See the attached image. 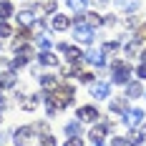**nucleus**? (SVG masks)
<instances>
[{"label": "nucleus", "mask_w": 146, "mask_h": 146, "mask_svg": "<svg viewBox=\"0 0 146 146\" xmlns=\"http://www.w3.org/2000/svg\"><path fill=\"white\" fill-rule=\"evenodd\" d=\"M73 38L81 45H91L96 40V33H93V28H91L88 23H83V15L73 18Z\"/></svg>", "instance_id": "obj_1"}, {"label": "nucleus", "mask_w": 146, "mask_h": 146, "mask_svg": "<svg viewBox=\"0 0 146 146\" xmlns=\"http://www.w3.org/2000/svg\"><path fill=\"white\" fill-rule=\"evenodd\" d=\"M129 81H131V66L126 60H113V66H111V83L126 86Z\"/></svg>", "instance_id": "obj_2"}, {"label": "nucleus", "mask_w": 146, "mask_h": 146, "mask_svg": "<svg viewBox=\"0 0 146 146\" xmlns=\"http://www.w3.org/2000/svg\"><path fill=\"white\" fill-rule=\"evenodd\" d=\"M45 101H56V108H66L73 103V88L71 86H56L50 91V96H45Z\"/></svg>", "instance_id": "obj_3"}, {"label": "nucleus", "mask_w": 146, "mask_h": 146, "mask_svg": "<svg viewBox=\"0 0 146 146\" xmlns=\"http://www.w3.org/2000/svg\"><path fill=\"white\" fill-rule=\"evenodd\" d=\"M121 123H123L126 129H139V126L144 123V111H141V108H126V111L121 113Z\"/></svg>", "instance_id": "obj_4"}, {"label": "nucleus", "mask_w": 146, "mask_h": 146, "mask_svg": "<svg viewBox=\"0 0 146 146\" xmlns=\"http://www.w3.org/2000/svg\"><path fill=\"white\" fill-rule=\"evenodd\" d=\"M76 118L81 121V123H96L101 113H98V108L96 106H81L78 111H76Z\"/></svg>", "instance_id": "obj_5"}, {"label": "nucleus", "mask_w": 146, "mask_h": 146, "mask_svg": "<svg viewBox=\"0 0 146 146\" xmlns=\"http://www.w3.org/2000/svg\"><path fill=\"white\" fill-rule=\"evenodd\" d=\"M30 136H33V126H20L13 131V144L15 146H28Z\"/></svg>", "instance_id": "obj_6"}, {"label": "nucleus", "mask_w": 146, "mask_h": 146, "mask_svg": "<svg viewBox=\"0 0 146 146\" xmlns=\"http://www.w3.org/2000/svg\"><path fill=\"white\" fill-rule=\"evenodd\" d=\"M71 25H73V18H68V15H63V13H56V15H53V20H50V28L58 30V33L68 30Z\"/></svg>", "instance_id": "obj_7"}, {"label": "nucleus", "mask_w": 146, "mask_h": 146, "mask_svg": "<svg viewBox=\"0 0 146 146\" xmlns=\"http://www.w3.org/2000/svg\"><path fill=\"white\" fill-rule=\"evenodd\" d=\"M35 10H38L35 5H30V8H25V10H20V13H18V23H20L23 28H30V25L38 20V18H35Z\"/></svg>", "instance_id": "obj_8"}, {"label": "nucleus", "mask_w": 146, "mask_h": 146, "mask_svg": "<svg viewBox=\"0 0 146 146\" xmlns=\"http://www.w3.org/2000/svg\"><path fill=\"white\" fill-rule=\"evenodd\" d=\"M91 96L98 101L111 98V83H91Z\"/></svg>", "instance_id": "obj_9"}, {"label": "nucleus", "mask_w": 146, "mask_h": 146, "mask_svg": "<svg viewBox=\"0 0 146 146\" xmlns=\"http://www.w3.org/2000/svg\"><path fill=\"white\" fill-rule=\"evenodd\" d=\"M113 131V126L111 123H98V126H93L91 129V133H88V139L91 141H101V139H106V133Z\"/></svg>", "instance_id": "obj_10"}, {"label": "nucleus", "mask_w": 146, "mask_h": 146, "mask_svg": "<svg viewBox=\"0 0 146 146\" xmlns=\"http://www.w3.org/2000/svg\"><path fill=\"white\" fill-rule=\"evenodd\" d=\"M86 63L103 68V66H106V53H103V50H88L86 53Z\"/></svg>", "instance_id": "obj_11"}, {"label": "nucleus", "mask_w": 146, "mask_h": 146, "mask_svg": "<svg viewBox=\"0 0 146 146\" xmlns=\"http://www.w3.org/2000/svg\"><path fill=\"white\" fill-rule=\"evenodd\" d=\"M63 56L68 58V63L76 66V63L83 60V50H81V48H73V45H66V48H63Z\"/></svg>", "instance_id": "obj_12"}, {"label": "nucleus", "mask_w": 146, "mask_h": 146, "mask_svg": "<svg viewBox=\"0 0 146 146\" xmlns=\"http://www.w3.org/2000/svg\"><path fill=\"white\" fill-rule=\"evenodd\" d=\"M113 5L118 10H123V13H133V10L141 8V0H113Z\"/></svg>", "instance_id": "obj_13"}, {"label": "nucleus", "mask_w": 146, "mask_h": 146, "mask_svg": "<svg viewBox=\"0 0 146 146\" xmlns=\"http://www.w3.org/2000/svg\"><path fill=\"white\" fill-rule=\"evenodd\" d=\"M139 96H144V86L139 81H129L126 83V98H139Z\"/></svg>", "instance_id": "obj_14"}, {"label": "nucleus", "mask_w": 146, "mask_h": 146, "mask_svg": "<svg viewBox=\"0 0 146 146\" xmlns=\"http://www.w3.org/2000/svg\"><path fill=\"white\" fill-rule=\"evenodd\" d=\"M129 146H144V141H146V133L141 131V129H131V133H129Z\"/></svg>", "instance_id": "obj_15"}, {"label": "nucleus", "mask_w": 146, "mask_h": 146, "mask_svg": "<svg viewBox=\"0 0 146 146\" xmlns=\"http://www.w3.org/2000/svg\"><path fill=\"white\" fill-rule=\"evenodd\" d=\"M63 131H66V136H81V131H83V123L76 118V121H68L66 126H63Z\"/></svg>", "instance_id": "obj_16"}, {"label": "nucleus", "mask_w": 146, "mask_h": 146, "mask_svg": "<svg viewBox=\"0 0 146 146\" xmlns=\"http://www.w3.org/2000/svg\"><path fill=\"white\" fill-rule=\"evenodd\" d=\"M38 63H40V66H58V58H56L50 50H40V53H38Z\"/></svg>", "instance_id": "obj_17"}, {"label": "nucleus", "mask_w": 146, "mask_h": 146, "mask_svg": "<svg viewBox=\"0 0 146 146\" xmlns=\"http://www.w3.org/2000/svg\"><path fill=\"white\" fill-rule=\"evenodd\" d=\"M30 63V50H23V53H18L10 63V68H23V66H28Z\"/></svg>", "instance_id": "obj_18"}, {"label": "nucleus", "mask_w": 146, "mask_h": 146, "mask_svg": "<svg viewBox=\"0 0 146 146\" xmlns=\"http://www.w3.org/2000/svg\"><path fill=\"white\" fill-rule=\"evenodd\" d=\"M108 108L113 111V113H123L129 106H126V96L123 98H111V103H108Z\"/></svg>", "instance_id": "obj_19"}, {"label": "nucleus", "mask_w": 146, "mask_h": 146, "mask_svg": "<svg viewBox=\"0 0 146 146\" xmlns=\"http://www.w3.org/2000/svg\"><path fill=\"white\" fill-rule=\"evenodd\" d=\"M13 13H15L13 3H10V0H0V20H8Z\"/></svg>", "instance_id": "obj_20"}, {"label": "nucleus", "mask_w": 146, "mask_h": 146, "mask_svg": "<svg viewBox=\"0 0 146 146\" xmlns=\"http://www.w3.org/2000/svg\"><path fill=\"white\" fill-rule=\"evenodd\" d=\"M40 86H43L45 91H53V88L58 86V78L50 76V73H45V76H40Z\"/></svg>", "instance_id": "obj_21"}, {"label": "nucleus", "mask_w": 146, "mask_h": 146, "mask_svg": "<svg viewBox=\"0 0 146 146\" xmlns=\"http://www.w3.org/2000/svg\"><path fill=\"white\" fill-rule=\"evenodd\" d=\"M40 10H43L45 15H56V10H58V0H43V3H40Z\"/></svg>", "instance_id": "obj_22"}, {"label": "nucleus", "mask_w": 146, "mask_h": 146, "mask_svg": "<svg viewBox=\"0 0 146 146\" xmlns=\"http://www.w3.org/2000/svg\"><path fill=\"white\" fill-rule=\"evenodd\" d=\"M83 23H88L91 28H96V25H103V18L98 13H86L83 15Z\"/></svg>", "instance_id": "obj_23"}, {"label": "nucleus", "mask_w": 146, "mask_h": 146, "mask_svg": "<svg viewBox=\"0 0 146 146\" xmlns=\"http://www.w3.org/2000/svg\"><path fill=\"white\" fill-rule=\"evenodd\" d=\"M66 3H68V8L76 10V13H86V8H88V0H66Z\"/></svg>", "instance_id": "obj_24"}, {"label": "nucleus", "mask_w": 146, "mask_h": 146, "mask_svg": "<svg viewBox=\"0 0 146 146\" xmlns=\"http://www.w3.org/2000/svg\"><path fill=\"white\" fill-rule=\"evenodd\" d=\"M0 83H3V88H13L15 83H18V78H15V73L10 71V73H3V76H0Z\"/></svg>", "instance_id": "obj_25"}, {"label": "nucleus", "mask_w": 146, "mask_h": 146, "mask_svg": "<svg viewBox=\"0 0 146 146\" xmlns=\"http://www.w3.org/2000/svg\"><path fill=\"white\" fill-rule=\"evenodd\" d=\"M10 35H13V28H10V23H8V20H0V40L10 38Z\"/></svg>", "instance_id": "obj_26"}, {"label": "nucleus", "mask_w": 146, "mask_h": 146, "mask_svg": "<svg viewBox=\"0 0 146 146\" xmlns=\"http://www.w3.org/2000/svg\"><path fill=\"white\" fill-rule=\"evenodd\" d=\"M30 33H33V35H38V38L45 35V23H43V20H35V23L30 25Z\"/></svg>", "instance_id": "obj_27"}, {"label": "nucleus", "mask_w": 146, "mask_h": 146, "mask_svg": "<svg viewBox=\"0 0 146 146\" xmlns=\"http://www.w3.org/2000/svg\"><path fill=\"white\" fill-rule=\"evenodd\" d=\"M38 48H40V50H50V48H53V40H50V35H48V33L38 38Z\"/></svg>", "instance_id": "obj_28"}, {"label": "nucleus", "mask_w": 146, "mask_h": 146, "mask_svg": "<svg viewBox=\"0 0 146 146\" xmlns=\"http://www.w3.org/2000/svg\"><path fill=\"white\" fill-rule=\"evenodd\" d=\"M76 76H78V81H83V83H93V73H88V71H76Z\"/></svg>", "instance_id": "obj_29"}, {"label": "nucleus", "mask_w": 146, "mask_h": 146, "mask_svg": "<svg viewBox=\"0 0 146 146\" xmlns=\"http://www.w3.org/2000/svg\"><path fill=\"white\" fill-rule=\"evenodd\" d=\"M35 106H38V96H33V98H28V101L20 103V108H23V111H33Z\"/></svg>", "instance_id": "obj_30"}, {"label": "nucleus", "mask_w": 146, "mask_h": 146, "mask_svg": "<svg viewBox=\"0 0 146 146\" xmlns=\"http://www.w3.org/2000/svg\"><path fill=\"white\" fill-rule=\"evenodd\" d=\"M33 131L40 133V136H43V133H48V121H38V123H33Z\"/></svg>", "instance_id": "obj_31"}, {"label": "nucleus", "mask_w": 146, "mask_h": 146, "mask_svg": "<svg viewBox=\"0 0 146 146\" xmlns=\"http://www.w3.org/2000/svg\"><path fill=\"white\" fill-rule=\"evenodd\" d=\"M38 141H40V146H58V144H56V139H53L50 133H43Z\"/></svg>", "instance_id": "obj_32"}, {"label": "nucleus", "mask_w": 146, "mask_h": 146, "mask_svg": "<svg viewBox=\"0 0 146 146\" xmlns=\"http://www.w3.org/2000/svg\"><path fill=\"white\" fill-rule=\"evenodd\" d=\"M66 146H86V144H83V139H81V136H68Z\"/></svg>", "instance_id": "obj_33"}, {"label": "nucleus", "mask_w": 146, "mask_h": 146, "mask_svg": "<svg viewBox=\"0 0 146 146\" xmlns=\"http://www.w3.org/2000/svg\"><path fill=\"white\" fill-rule=\"evenodd\" d=\"M136 76H139V81H146V63L136 66Z\"/></svg>", "instance_id": "obj_34"}, {"label": "nucleus", "mask_w": 146, "mask_h": 146, "mask_svg": "<svg viewBox=\"0 0 146 146\" xmlns=\"http://www.w3.org/2000/svg\"><path fill=\"white\" fill-rule=\"evenodd\" d=\"M126 144H129V141H126L123 136H113V139H111V146H126Z\"/></svg>", "instance_id": "obj_35"}, {"label": "nucleus", "mask_w": 146, "mask_h": 146, "mask_svg": "<svg viewBox=\"0 0 146 146\" xmlns=\"http://www.w3.org/2000/svg\"><path fill=\"white\" fill-rule=\"evenodd\" d=\"M136 40L139 43H146V28H136Z\"/></svg>", "instance_id": "obj_36"}, {"label": "nucleus", "mask_w": 146, "mask_h": 146, "mask_svg": "<svg viewBox=\"0 0 146 146\" xmlns=\"http://www.w3.org/2000/svg\"><path fill=\"white\" fill-rule=\"evenodd\" d=\"M60 73H63V76H73V73H76V68H73V66H63V68H60Z\"/></svg>", "instance_id": "obj_37"}, {"label": "nucleus", "mask_w": 146, "mask_h": 146, "mask_svg": "<svg viewBox=\"0 0 146 146\" xmlns=\"http://www.w3.org/2000/svg\"><path fill=\"white\" fill-rule=\"evenodd\" d=\"M113 23H116L113 15H106V18H103V25H113Z\"/></svg>", "instance_id": "obj_38"}, {"label": "nucleus", "mask_w": 146, "mask_h": 146, "mask_svg": "<svg viewBox=\"0 0 146 146\" xmlns=\"http://www.w3.org/2000/svg\"><path fill=\"white\" fill-rule=\"evenodd\" d=\"M93 3H96V5H98V8H106V5H108V3H111V0H93Z\"/></svg>", "instance_id": "obj_39"}, {"label": "nucleus", "mask_w": 146, "mask_h": 146, "mask_svg": "<svg viewBox=\"0 0 146 146\" xmlns=\"http://www.w3.org/2000/svg\"><path fill=\"white\" fill-rule=\"evenodd\" d=\"M5 141H8V133H0V146H5Z\"/></svg>", "instance_id": "obj_40"}, {"label": "nucleus", "mask_w": 146, "mask_h": 146, "mask_svg": "<svg viewBox=\"0 0 146 146\" xmlns=\"http://www.w3.org/2000/svg\"><path fill=\"white\" fill-rule=\"evenodd\" d=\"M3 108H8V103H5V98L0 96V111H3Z\"/></svg>", "instance_id": "obj_41"}, {"label": "nucleus", "mask_w": 146, "mask_h": 146, "mask_svg": "<svg viewBox=\"0 0 146 146\" xmlns=\"http://www.w3.org/2000/svg\"><path fill=\"white\" fill-rule=\"evenodd\" d=\"M141 60H144V63H146V48H144V50H141Z\"/></svg>", "instance_id": "obj_42"}, {"label": "nucleus", "mask_w": 146, "mask_h": 146, "mask_svg": "<svg viewBox=\"0 0 146 146\" xmlns=\"http://www.w3.org/2000/svg\"><path fill=\"white\" fill-rule=\"evenodd\" d=\"M91 146H103V141H93V144H91Z\"/></svg>", "instance_id": "obj_43"}, {"label": "nucleus", "mask_w": 146, "mask_h": 146, "mask_svg": "<svg viewBox=\"0 0 146 146\" xmlns=\"http://www.w3.org/2000/svg\"><path fill=\"white\" fill-rule=\"evenodd\" d=\"M141 131H144V133H146V123H144V126H141Z\"/></svg>", "instance_id": "obj_44"}, {"label": "nucleus", "mask_w": 146, "mask_h": 146, "mask_svg": "<svg viewBox=\"0 0 146 146\" xmlns=\"http://www.w3.org/2000/svg\"><path fill=\"white\" fill-rule=\"evenodd\" d=\"M0 91H3V83H0Z\"/></svg>", "instance_id": "obj_45"}, {"label": "nucleus", "mask_w": 146, "mask_h": 146, "mask_svg": "<svg viewBox=\"0 0 146 146\" xmlns=\"http://www.w3.org/2000/svg\"><path fill=\"white\" fill-rule=\"evenodd\" d=\"M0 48H3V43H0Z\"/></svg>", "instance_id": "obj_46"}]
</instances>
